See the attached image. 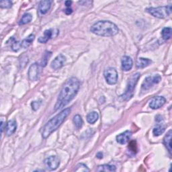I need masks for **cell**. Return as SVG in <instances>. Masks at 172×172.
Instances as JSON below:
<instances>
[{"instance_id": "cell-1", "label": "cell", "mask_w": 172, "mask_h": 172, "mask_svg": "<svg viewBox=\"0 0 172 172\" xmlns=\"http://www.w3.org/2000/svg\"><path fill=\"white\" fill-rule=\"evenodd\" d=\"M79 88L80 82L78 78L72 77L67 80L56 100L55 110L56 111L67 106L77 95Z\"/></svg>"}, {"instance_id": "cell-2", "label": "cell", "mask_w": 172, "mask_h": 172, "mask_svg": "<svg viewBox=\"0 0 172 172\" xmlns=\"http://www.w3.org/2000/svg\"><path fill=\"white\" fill-rule=\"evenodd\" d=\"M71 112V108H67L61 111L59 114H57L55 117L51 118V120L48 122L45 126L43 127L42 130V136L44 138H46L51 133L55 131L56 129L62 125L66 118L69 116Z\"/></svg>"}, {"instance_id": "cell-3", "label": "cell", "mask_w": 172, "mask_h": 172, "mask_svg": "<svg viewBox=\"0 0 172 172\" xmlns=\"http://www.w3.org/2000/svg\"><path fill=\"white\" fill-rule=\"evenodd\" d=\"M90 31L94 35L100 36L110 37L116 35L118 32V28L115 24L110 21H99L91 27Z\"/></svg>"}, {"instance_id": "cell-4", "label": "cell", "mask_w": 172, "mask_h": 172, "mask_svg": "<svg viewBox=\"0 0 172 172\" xmlns=\"http://www.w3.org/2000/svg\"><path fill=\"white\" fill-rule=\"evenodd\" d=\"M141 78L140 73H136L133 74L130 79H128V82L127 84V87L126 89L125 92L124 93L121 97L125 101L131 99L134 95V91H135L136 85L138 82V79Z\"/></svg>"}, {"instance_id": "cell-5", "label": "cell", "mask_w": 172, "mask_h": 172, "mask_svg": "<svg viewBox=\"0 0 172 172\" xmlns=\"http://www.w3.org/2000/svg\"><path fill=\"white\" fill-rule=\"evenodd\" d=\"M171 6H161L157 8H149L146 9V11L151 15L157 18L164 19L169 16L171 13Z\"/></svg>"}, {"instance_id": "cell-6", "label": "cell", "mask_w": 172, "mask_h": 172, "mask_svg": "<svg viewBox=\"0 0 172 172\" xmlns=\"http://www.w3.org/2000/svg\"><path fill=\"white\" fill-rule=\"evenodd\" d=\"M104 75L106 82L109 85H114L117 83L118 73L114 68L109 67L106 69L104 71Z\"/></svg>"}, {"instance_id": "cell-7", "label": "cell", "mask_w": 172, "mask_h": 172, "mask_svg": "<svg viewBox=\"0 0 172 172\" xmlns=\"http://www.w3.org/2000/svg\"><path fill=\"white\" fill-rule=\"evenodd\" d=\"M161 81V78L159 75H155L153 76L147 77L142 83V89L148 90L151 89L155 84L159 83Z\"/></svg>"}, {"instance_id": "cell-8", "label": "cell", "mask_w": 172, "mask_h": 172, "mask_svg": "<svg viewBox=\"0 0 172 172\" xmlns=\"http://www.w3.org/2000/svg\"><path fill=\"white\" fill-rule=\"evenodd\" d=\"M45 164L48 169L53 171L58 168L60 165V160L58 157L51 156L45 160Z\"/></svg>"}, {"instance_id": "cell-9", "label": "cell", "mask_w": 172, "mask_h": 172, "mask_svg": "<svg viewBox=\"0 0 172 172\" xmlns=\"http://www.w3.org/2000/svg\"><path fill=\"white\" fill-rule=\"evenodd\" d=\"M166 102V99L163 96H157L153 98L149 102V107L153 110L159 109Z\"/></svg>"}, {"instance_id": "cell-10", "label": "cell", "mask_w": 172, "mask_h": 172, "mask_svg": "<svg viewBox=\"0 0 172 172\" xmlns=\"http://www.w3.org/2000/svg\"><path fill=\"white\" fill-rule=\"evenodd\" d=\"M28 75L29 79L32 81V82H35L39 79V66L37 63L32 64L29 69H28Z\"/></svg>"}, {"instance_id": "cell-11", "label": "cell", "mask_w": 172, "mask_h": 172, "mask_svg": "<svg viewBox=\"0 0 172 172\" xmlns=\"http://www.w3.org/2000/svg\"><path fill=\"white\" fill-rule=\"evenodd\" d=\"M66 61L65 56L63 55H59L57 56L56 58L52 61L51 63V68L54 70H57L60 68H61L62 67H63L65 65Z\"/></svg>"}, {"instance_id": "cell-12", "label": "cell", "mask_w": 172, "mask_h": 172, "mask_svg": "<svg viewBox=\"0 0 172 172\" xmlns=\"http://www.w3.org/2000/svg\"><path fill=\"white\" fill-rule=\"evenodd\" d=\"M132 137V132L131 131H126L120 135L116 136V141L121 145H125L127 143Z\"/></svg>"}, {"instance_id": "cell-13", "label": "cell", "mask_w": 172, "mask_h": 172, "mask_svg": "<svg viewBox=\"0 0 172 172\" xmlns=\"http://www.w3.org/2000/svg\"><path fill=\"white\" fill-rule=\"evenodd\" d=\"M121 63H122V68L123 71H130L133 66L132 60L131 57L128 56H124L122 58Z\"/></svg>"}, {"instance_id": "cell-14", "label": "cell", "mask_w": 172, "mask_h": 172, "mask_svg": "<svg viewBox=\"0 0 172 172\" xmlns=\"http://www.w3.org/2000/svg\"><path fill=\"white\" fill-rule=\"evenodd\" d=\"M17 128V124L15 120L9 121L6 124V126L5 129H6V133L8 136H10L16 132Z\"/></svg>"}, {"instance_id": "cell-15", "label": "cell", "mask_w": 172, "mask_h": 172, "mask_svg": "<svg viewBox=\"0 0 172 172\" xmlns=\"http://www.w3.org/2000/svg\"><path fill=\"white\" fill-rule=\"evenodd\" d=\"M52 1L50 0H44L41 1L39 3V11L41 14H46L51 8Z\"/></svg>"}, {"instance_id": "cell-16", "label": "cell", "mask_w": 172, "mask_h": 172, "mask_svg": "<svg viewBox=\"0 0 172 172\" xmlns=\"http://www.w3.org/2000/svg\"><path fill=\"white\" fill-rule=\"evenodd\" d=\"M171 130H169L164 138V145L170 154L171 153Z\"/></svg>"}, {"instance_id": "cell-17", "label": "cell", "mask_w": 172, "mask_h": 172, "mask_svg": "<svg viewBox=\"0 0 172 172\" xmlns=\"http://www.w3.org/2000/svg\"><path fill=\"white\" fill-rule=\"evenodd\" d=\"M152 61L149 59L145 58H139L137 62V67L138 69H143L151 65Z\"/></svg>"}, {"instance_id": "cell-18", "label": "cell", "mask_w": 172, "mask_h": 172, "mask_svg": "<svg viewBox=\"0 0 172 172\" xmlns=\"http://www.w3.org/2000/svg\"><path fill=\"white\" fill-rule=\"evenodd\" d=\"M52 36V30H46L44 32V35L42 36H40L39 39H38V41H39L40 43H46L49 40L51 39V37Z\"/></svg>"}, {"instance_id": "cell-19", "label": "cell", "mask_w": 172, "mask_h": 172, "mask_svg": "<svg viewBox=\"0 0 172 172\" xmlns=\"http://www.w3.org/2000/svg\"><path fill=\"white\" fill-rule=\"evenodd\" d=\"M35 36L34 35H30L25 39H24L21 42V47L24 49H27L32 44V42L35 40Z\"/></svg>"}, {"instance_id": "cell-20", "label": "cell", "mask_w": 172, "mask_h": 172, "mask_svg": "<svg viewBox=\"0 0 172 172\" xmlns=\"http://www.w3.org/2000/svg\"><path fill=\"white\" fill-rule=\"evenodd\" d=\"M165 131V126L163 124H158L157 126H155L153 130V133L154 136L158 137L162 135Z\"/></svg>"}, {"instance_id": "cell-21", "label": "cell", "mask_w": 172, "mask_h": 172, "mask_svg": "<svg viewBox=\"0 0 172 172\" xmlns=\"http://www.w3.org/2000/svg\"><path fill=\"white\" fill-rule=\"evenodd\" d=\"M116 170V167L114 165H110L108 164H104L98 167V171H115Z\"/></svg>"}, {"instance_id": "cell-22", "label": "cell", "mask_w": 172, "mask_h": 172, "mask_svg": "<svg viewBox=\"0 0 172 172\" xmlns=\"http://www.w3.org/2000/svg\"><path fill=\"white\" fill-rule=\"evenodd\" d=\"M99 115L97 112H90L88 115L87 116V121L89 124H94L98 120Z\"/></svg>"}, {"instance_id": "cell-23", "label": "cell", "mask_w": 172, "mask_h": 172, "mask_svg": "<svg viewBox=\"0 0 172 172\" xmlns=\"http://www.w3.org/2000/svg\"><path fill=\"white\" fill-rule=\"evenodd\" d=\"M171 32H172L171 28H169V27L164 28L161 32L162 38H163L164 40H168L170 39V38L171 37Z\"/></svg>"}, {"instance_id": "cell-24", "label": "cell", "mask_w": 172, "mask_h": 172, "mask_svg": "<svg viewBox=\"0 0 172 172\" xmlns=\"http://www.w3.org/2000/svg\"><path fill=\"white\" fill-rule=\"evenodd\" d=\"M32 19V17L31 14L29 13H26L24 14L22 18H21V20H20V22H19V24L20 25L26 24L31 22Z\"/></svg>"}, {"instance_id": "cell-25", "label": "cell", "mask_w": 172, "mask_h": 172, "mask_svg": "<svg viewBox=\"0 0 172 172\" xmlns=\"http://www.w3.org/2000/svg\"><path fill=\"white\" fill-rule=\"evenodd\" d=\"M73 123L75 124V126L77 127L78 128H81L83 126V119L82 118V116H81L80 115H79V114H77V115H75L74 117H73Z\"/></svg>"}, {"instance_id": "cell-26", "label": "cell", "mask_w": 172, "mask_h": 172, "mask_svg": "<svg viewBox=\"0 0 172 172\" xmlns=\"http://www.w3.org/2000/svg\"><path fill=\"white\" fill-rule=\"evenodd\" d=\"M51 55H52L51 52H49V51H46L45 52V53L44 56H43V58L42 59L41 63H40L42 67H45L47 65L48 60H49V59L50 58V56H51Z\"/></svg>"}, {"instance_id": "cell-27", "label": "cell", "mask_w": 172, "mask_h": 172, "mask_svg": "<svg viewBox=\"0 0 172 172\" xmlns=\"http://www.w3.org/2000/svg\"><path fill=\"white\" fill-rule=\"evenodd\" d=\"M75 171H83V172H86V171H89V169L88 168V166L85 165L84 164H79L76 167V169H75Z\"/></svg>"}, {"instance_id": "cell-28", "label": "cell", "mask_w": 172, "mask_h": 172, "mask_svg": "<svg viewBox=\"0 0 172 172\" xmlns=\"http://www.w3.org/2000/svg\"><path fill=\"white\" fill-rule=\"evenodd\" d=\"M12 6V2L9 0H4L0 2V6L2 8H10Z\"/></svg>"}, {"instance_id": "cell-29", "label": "cell", "mask_w": 172, "mask_h": 172, "mask_svg": "<svg viewBox=\"0 0 172 172\" xmlns=\"http://www.w3.org/2000/svg\"><path fill=\"white\" fill-rule=\"evenodd\" d=\"M13 42L12 44V49L14 51H18L19 49H20V48H21V42L20 43L19 42L16 41L15 39H13Z\"/></svg>"}, {"instance_id": "cell-30", "label": "cell", "mask_w": 172, "mask_h": 172, "mask_svg": "<svg viewBox=\"0 0 172 172\" xmlns=\"http://www.w3.org/2000/svg\"><path fill=\"white\" fill-rule=\"evenodd\" d=\"M41 105V101H35V102H32V104H31V106H32V108L34 111H36L38 109H39L40 106Z\"/></svg>"}, {"instance_id": "cell-31", "label": "cell", "mask_w": 172, "mask_h": 172, "mask_svg": "<svg viewBox=\"0 0 172 172\" xmlns=\"http://www.w3.org/2000/svg\"><path fill=\"white\" fill-rule=\"evenodd\" d=\"M22 60H20V65L22 66V67H24L26 66V65H27V63H28V58L26 55H24L22 57Z\"/></svg>"}, {"instance_id": "cell-32", "label": "cell", "mask_w": 172, "mask_h": 172, "mask_svg": "<svg viewBox=\"0 0 172 172\" xmlns=\"http://www.w3.org/2000/svg\"><path fill=\"white\" fill-rule=\"evenodd\" d=\"M72 12H73L72 9H71L70 8H67L65 10V13L67 14V15H70L71 13H72Z\"/></svg>"}, {"instance_id": "cell-33", "label": "cell", "mask_w": 172, "mask_h": 172, "mask_svg": "<svg viewBox=\"0 0 172 172\" xmlns=\"http://www.w3.org/2000/svg\"><path fill=\"white\" fill-rule=\"evenodd\" d=\"M155 120H156V121H157V122H161L162 120H163V118H162V116H161L158 115V116H157Z\"/></svg>"}, {"instance_id": "cell-34", "label": "cell", "mask_w": 172, "mask_h": 172, "mask_svg": "<svg viewBox=\"0 0 172 172\" xmlns=\"http://www.w3.org/2000/svg\"><path fill=\"white\" fill-rule=\"evenodd\" d=\"M96 157H98V159H102V157H103V153H102V152H99V153H97Z\"/></svg>"}, {"instance_id": "cell-35", "label": "cell", "mask_w": 172, "mask_h": 172, "mask_svg": "<svg viewBox=\"0 0 172 172\" xmlns=\"http://www.w3.org/2000/svg\"><path fill=\"white\" fill-rule=\"evenodd\" d=\"M65 6H66L67 7L69 8L71 5L72 4V2H71V1H66V2H65Z\"/></svg>"}, {"instance_id": "cell-36", "label": "cell", "mask_w": 172, "mask_h": 172, "mask_svg": "<svg viewBox=\"0 0 172 172\" xmlns=\"http://www.w3.org/2000/svg\"><path fill=\"white\" fill-rule=\"evenodd\" d=\"M3 121H2L1 122V131H2V132H3Z\"/></svg>"}]
</instances>
